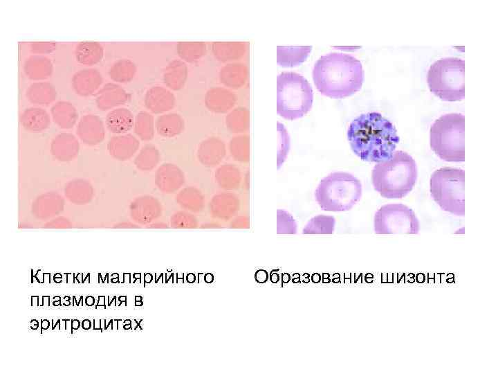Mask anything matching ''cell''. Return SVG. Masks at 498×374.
Wrapping results in <instances>:
<instances>
[{"instance_id":"1","label":"cell","mask_w":498,"mask_h":374,"mask_svg":"<svg viewBox=\"0 0 498 374\" xmlns=\"http://www.w3.org/2000/svg\"><path fill=\"white\" fill-rule=\"evenodd\" d=\"M347 138L356 155L376 163L389 159L400 141L395 126L378 112L362 114L354 118Z\"/></svg>"},{"instance_id":"2","label":"cell","mask_w":498,"mask_h":374,"mask_svg":"<svg viewBox=\"0 0 498 374\" xmlns=\"http://www.w3.org/2000/svg\"><path fill=\"white\" fill-rule=\"evenodd\" d=\"M317 89L326 96L342 98L358 91L364 81V70L359 60L343 53L321 56L312 71Z\"/></svg>"},{"instance_id":"3","label":"cell","mask_w":498,"mask_h":374,"mask_svg":"<svg viewBox=\"0 0 498 374\" xmlns=\"http://www.w3.org/2000/svg\"><path fill=\"white\" fill-rule=\"evenodd\" d=\"M417 177L415 160L402 150L394 151L389 159L377 163L371 172L374 190L387 199L405 197L412 190Z\"/></svg>"},{"instance_id":"4","label":"cell","mask_w":498,"mask_h":374,"mask_svg":"<svg viewBox=\"0 0 498 374\" xmlns=\"http://www.w3.org/2000/svg\"><path fill=\"white\" fill-rule=\"evenodd\" d=\"M362 184L352 174L338 171L322 178L315 199L322 211L343 212L351 210L361 199Z\"/></svg>"},{"instance_id":"5","label":"cell","mask_w":498,"mask_h":374,"mask_svg":"<svg viewBox=\"0 0 498 374\" xmlns=\"http://www.w3.org/2000/svg\"><path fill=\"white\" fill-rule=\"evenodd\" d=\"M465 116L450 113L442 115L431 125L430 148L442 160L449 162L465 161Z\"/></svg>"},{"instance_id":"6","label":"cell","mask_w":498,"mask_h":374,"mask_svg":"<svg viewBox=\"0 0 498 374\" xmlns=\"http://www.w3.org/2000/svg\"><path fill=\"white\" fill-rule=\"evenodd\" d=\"M311 85L302 75L282 72L277 77V113L293 121L304 116L312 107Z\"/></svg>"},{"instance_id":"7","label":"cell","mask_w":498,"mask_h":374,"mask_svg":"<svg viewBox=\"0 0 498 374\" xmlns=\"http://www.w3.org/2000/svg\"><path fill=\"white\" fill-rule=\"evenodd\" d=\"M430 91L445 101H459L465 98V61L449 57L435 61L427 78Z\"/></svg>"},{"instance_id":"8","label":"cell","mask_w":498,"mask_h":374,"mask_svg":"<svg viewBox=\"0 0 498 374\" xmlns=\"http://www.w3.org/2000/svg\"><path fill=\"white\" fill-rule=\"evenodd\" d=\"M465 171L445 167L436 170L430 177V193L445 211L456 216L465 215Z\"/></svg>"},{"instance_id":"9","label":"cell","mask_w":498,"mask_h":374,"mask_svg":"<svg viewBox=\"0 0 498 374\" xmlns=\"http://www.w3.org/2000/svg\"><path fill=\"white\" fill-rule=\"evenodd\" d=\"M376 234H418L420 223L415 212L402 204L382 206L375 213Z\"/></svg>"},{"instance_id":"10","label":"cell","mask_w":498,"mask_h":374,"mask_svg":"<svg viewBox=\"0 0 498 374\" xmlns=\"http://www.w3.org/2000/svg\"><path fill=\"white\" fill-rule=\"evenodd\" d=\"M76 134L87 145L100 143L105 136V127L102 118L95 114H86L79 120Z\"/></svg>"},{"instance_id":"11","label":"cell","mask_w":498,"mask_h":374,"mask_svg":"<svg viewBox=\"0 0 498 374\" xmlns=\"http://www.w3.org/2000/svg\"><path fill=\"white\" fill-rule=\"evenodd\" d=\"M184 181L183 172L172 163H163L156 172L155 184L163 193H174L181 188Z\"/></svg>"},{"instance_id":"12","label":"cell","mask_w":498,"mask_h":374,"mask_svg":"<svg viewBox=\"0 0 498 374\" xmlns=\"http://www.w3.org/2000/svg\"><path fill=\"white\" fill-rule=\"evenodd\" d=\"M129 98V93L120 85L109 82L97 92L95 104L99 109L106 111L126 103Z\"/></svg>"},{"instance_id":"13","label":"cell","mask_w":498,"mask_h":374,"mask_svg":"<svg viewBox=\"0 0 498 374\" xmlns=\"http://www.w3.org/2000/svg\"><path fill=\"white\" fill-rule=\"evenodd\" d=\"M80 143L77 137L69 132L56 135L51 141L50 151L53 157L60 161L73 160L79 153Z\"/></svg>"},{"instance_id":"14","label":"cell","mask_w":498,"mask_h":374,"mask_svg":"<svg viewBox=\"0 0 498 374\" xmlns=\"http://www.w3.org/2000/svg\"><path fill=\"white\" fill-rule=\"evenodd\" d=\"M103 78L100 72L94 68L82 69L75 73L72 78V87L81 96H89L100 87Z\"/></svg>"},{"instance_id":"15","label":"cell","mask_w":498,"mask_h":374,"mask_svg":"<svg viewBox=\"0 0 498 374\" xmlns=\"http://www.w3.org/2000/svg\"><path fill=\"white\" fill-rule=\"evenodd\" d=\"M140 142L131 134H122L111 137L107 143L108 152L119 161L130 159L138 150Z\"/></svg>"},{"instance_id":"16","label":"cell","mask_w":498,"mask_h":374,"mask_svg":"<svg viewBox=\"0 0 498 374\" xmlns=\"http://www.w3.org/2000/svg\"><path fill=\"white\" fill-rule=\"evenodd\" d=\"M175 103L173 93L161 86L151 87L145 95V105L154 114H163L171 110Z\"/></svg>"},{"instance_id":"17","label":"cell","mask_w":498,"mask_h":374,"mask_svg":"<svg viewBox=\"0 0 498 374\" xmlns=\"http://www.w3.org/2000/svg\"><path fill=\"white\" fill-rule=\"evenodd\" d=\"M160 204L156 197L151 195L136 197L130 204L131 215L137 221L150 222L161 213Z\"/></svg>"},{"instance_id":"18","label":"cell","mask_w":498,"mask_h":374,"mask_svg":"<svg viewBox=\"0 0 498 374\" xmlns=\"http://www.w3.org/2000/svg\"><path fill=\"white\" fill-rule=\"evenodd\" d=\"M64 204V199L60 194L47 192L35 198L32 203L31 210L38 217H48L61 212Z\"/></svg>"},{"instance_id":"19","label":"cell","mask_w":498,"mask_h":374,"mask_svg":"<svg viewBox=\"0 0 498 374\" xmlns=\"http://www.w3.org/2000/svg\"><path fill=\"white\" fill-rule=\"evenodd\" d=\"M223 142L216 137H209L200 143L197 150L199 161L205 166L214 167L218 165L225 156Z\"/></svg>"},{"instance_id":"20","label":"cell","mask_w":498,"mask_h":374,"mask_svg":"<svg viewBox=\"0 0 498 374\" xmlns=\"http://www.w3.org/2000/svg\"><path fill=\"white\" fill-rule=\"evenodd\" d=\"M235 98L234 94L228 89L214 87L205 93V105L211 112L225 113L234 105Z\"/></svg>"},{"instance_id":"21","label":"cell","mask_w":498,"mask_h":374,"mask_svg":"<svg viewBox=\"0 0 498 374\" xmlns=\"http://www.w3.org/2000/svg\"><path fill=\"white\" fill-rule=\"evenodd\" d=\"M65 197L72 204L84 205L89 203L93 197L94 189L91 184L84 179H74L66 184Z\"/></svg>"},{"instance_id":"22","label":"cell","mask_w":498,"mask_h":374,"mask_svg":"<svg viewBox=\"0 0 498 374\" xmlns=\"http://www.w3.org/2000/svg\"><path fill=\"white\" fill-rule=\"evenodd\" d=\"M21 126L30 132H42L50 125V117L43 108L30 107L24 109L20 116Z\"/></svg>"},{"instance_id":"23","label":"cell","mask_w":498,"mask_h":374,"mask_svg":"<svg viewBox=\"0 0 498 374\" xmlns=\"http://www.w3.org/2000/svg\"><path fill=\"white\" fill-rule=\"evenodd\" d=\"M53 65L51 60L43 55L29 56L24 64V71L30 80H42L51 76Z\"/></svg>"},{"instance_id":"24","label":"cell","mask_w":498,"mask_h":374,"mask_svg":"<svg viewBox=\"0 0 498 374\" xmlns=\"http://www.w3.org/2000/svg\"><path fill=\"white\" fill-rule=\"evenodd\" d=\"M133 123L134 117L132 112L124 107L113 109L105 118L107 128L113 134H125L133 127Z\"/></svg>"},{"instance_id":"25","label":"cell","mask_w":498,"mask_h":374,"mask_svg":"<svg viewBox=\"0 0 498 374\" xmlns=\"http://www.w3.org/2000/svg\"><path fill=\"white\" fill-rule=\"evenodd\" d=\"M50 114L53 122L62 129H71L77 123L78 113L75 106L70 102L60 100L51 107Z\"/></svg>"},{"instance_id":"26","label":"cell","mask_w":498,"mask_h":374,"mask_svg":"<svg viewBox=\"0 0 498 374\" xmlns=\"http://www.w3.org/2000/svg\"><path fill=\"white\" fill-rule=\"evenodd\" d=\"M188 68L182 60H173L165 67L163 72V82L172 90L182 89L187 80Z\"/></svg>"},{"instance_id":"27","label":"cell","mask_w":498,"mask_h":374,"mask_svg":"<svg viewBox=\"0 0 498 374\" xmlns=\"http://www.w3.org/2000/svg\"><path fill=\"white\" fill-rule=\"evenodd\" d=\"M27 100L35 105H48L57 98L55 87L48 82H36L32 83L26 91Z\"/></svg>"},{"instance_id":"28","label":"cell","mask_w":498,"mask_h":374,"mask_svg":"<svg viewBox=\"0 0 498 374\" xmlns=\"http://www.w3.org/2000/svg\"><path fill=\"white\" fill-rule=\"evenodd\" d=\"M75 56L79 63L92 66L102 60L104 48L97 42H81L75 46Z\"/></svg>"},{"instance_id":"29","label":"cell","mask_w":498,"mask_h":374,"mask_svg":"<svg viewBox=\"0 0 498 374\" xmlns=\"http://www.w3.org/2000/svg\"><path fill=\"white\" fill-rule=\"evenodd\" d=\"M312 46H277V62L284 67L295 66L306 60Z\"/></svg>"},{"instance_id":"30","label":"cell","mask_w":498,"mask_h":374,"mask_svg":"<svg viewBox=\"0 0 498 374\" xmlns=\"http://www.w3.org/2000/svg\"><path fill=\"white\" fill-rule=\"evenodd\" d=\"M155 127L159 135L165 138H172L182 132L184 121L176 113L163 114L157 118Z\"/></svg>"},{"instance_id":"31","label":"cell","mask_w":498,"mask_h":374,"mask_svg":"<svg viewBox=\"0 0 498 374\" xmlns=\"http://www.w3.org/2000/svg\"><path fill=\"white\" fill-rule=\"evenodd\" d=\"M221 82L231 88H239L247 78V69L241 64H228L223 66L219 73Z\"/></svg>"},{"instance_id":"32","label":"cell","mask_w":498,"mask_h":374,"mask_svg":"<svg viewBox=\"0 0 498 374\" xmlns=\"http://www.w3.org/2000/svg\"><path fill=\"white\" fill-rule=\"evenodd\" d=\"M245 45L241 42H214L212 51L214 57L221 62H228L242 56Z\"/></svg>"},{"instance_id":"33","label":"cell","mask_w":498,"mask_h":374,"mask_svg":"<svg viewBox=\"0 0 498 374\" xmlns=\"http://www.w3.org/2000/svg\"><path fill=\"white\" fill-rule=\"evenodd\" d=\"M137 71L136 64L129 59H120L116 61L109 70L110 78L120 83L130 82Z\"/></svg>"},{"instance_id":"34","label":"cell","mask_w":498,"mask_h":374,"mask_svg":"<svg viewBox=\"0 0 498 374\" xmlns=\"http://www.w3.org/2000/svg\"><path fill=\"white\" fill-rule=\"evenodd\" d=\"M160 157V152L155 145L146 144L136 156L134 164L142 171H151L157 166Z\"/></svg>"},{"instance_id":"35","label":"cell","mask_w":498,"mask_h":374,"mask_svg":"<svg viewBox=\"0 0 498 374\" xmlns=\"http://www.w3.org/2000/svg\"><path fill=\"white\" fill-rule=\"evenodd\" d=\"M335 219L331 215H318L313 217L302 229V234H332Z\"/></svg>"},{"instance_id":"36","label":"cell","mask_w":498,"mask_h":374,"mask_svg":"<svg viewBox=\"0 0 498 374\" xmlns=\"http://www.w3.org/2000/svg\"><path fill=\"white\" fill-rule=\"evenodd\" d=\"M155 121L153 115L146 111H140L134 118L133 131L142 141H150L155 133Z\"/></svg>"},{"instance_id":"37","label":"cell","mask_w":498,"mask_h":374,"mask_svg":"<svg viewBox=\"0 0 498 374\" xmlns=\"http://www.w3.org/2000/svg\"><path fill=\"white\" fill-rule=\"evenodd\" d=\"M176 202L186 210L200 211L204 204V197L201 191L189 187L182 189L176 195Z\"/></svg>"},{"instance_id":"38","label":"cell","mask_w":498,"mask_h":374,"mask_svg":"<svg viewBox=\"0 0 498 374\" xmlns=\"http://www.w3.org/2000/svg\"><path fill=\"white\" fill-rule=\"evenodd\" d=\"M176 50L183 61L193 62L205 54L206 45L203 42H183L177 44Z\"/></svg>"},{"instance_id":"39","label":"cell","mask_w":498,"mask_h":374,"mask_svg":"<svg viewBox=\"0 0 498 374\" xmlns=\"http://www.w3.org/2000/svg\"><path fill=\"white\" fill-rule=\"evenodd\" d=\"M277 169L279 170L285 162L290 150V136L288 132L282 123L277 122Z\"/></svg>"},{"instance_id":"40","label":"cell","mask_w":498,"mask_h":374,"mask_svg":"<svg viewBox=\"0 0 498 374\" xmlns=\"http://www.w3.org/2000/svg\"><path fill=\"white\" fill-rule=\"evenodd\" d=\"M297 226L293 215L284 209L277 211V233L295 234Z\"/></svg>"},{"instance_id":"41","label":"cell","mask_w":498,"mask_h":374,"mask_svg":"<svg viewBox=\"0 0 498 374\" xmlns=\"http://www.w3.org/2000/svg\"><path fill=\"white\" fill-rule=\"evenodd\" d=\"M57 48V43L54 42H34L30 44V51L37 55L50 53Z\"/></svg>"},{"instance_id":"42","label":"cell","mask_w":498,"mask_h":374,"mask_svg":"<svg viewBox=\"0 0 498 374\" xmlns=\"http://www.w3.org/2000/svg\"><path fill=\"white\" fill-rule=\"evenodd\" d=\"M255 278H256L257 281L259 283H264L268 279V274H267L266 271H265L264 270H260L257 272Z\"/></svg>"},{"instance_id":"43","label":"cell","mask_w":498,"mask_h":374,"mask_svg":"<svg viewBox=\"0 0 498 374\" xmlns=\"http://www.w3.org/2000/svg\"><path fill=\"white\" fill-rule=\"evenodd\" d=\"M80 326V322L77 320H73L71 321V332H73V330H77L78 329Z\"/></svg>"},{"instance_id":"44","label":"cell","mask_w":498,"mask_h":374,"mask_svg":"<svg viewBox=\"0 0 498 374\" xmlns=\"http://www.w3.org/2000/svg\"><path fill=\"white\" fill-rule=\"evenodd\" d=\"M82 328H83L84 330L89 329V328H91V322H90V321H89V320H87V319L83 321H82Z\"/></svg>"},{"instance_id":"45","label":"cell","mask_w":498,"mask_h":374,"mask_svg":"<svg viewBox=\"0 0 498 374\" xmlns=\"http://www.w3.org/2000/svg\"><path fill=\"white\" fill-rule=\"evenodd\" d=\"M59 323H60V320H59V319H58V321H57V323H55V324H53V322L52 321V324H53L52 330H54V329H55V327L57 324H59Z\"/></svg>"},{"instance_id":"46","label":"cell","mask_w":498,"mask_h":374,"mask_svg":"<svg viewBox=\"0 0 498 374\" xmlns=\"http://www.w3.org/2000/svg\"><path fill=\"white\" fill-rule=\"evenodd\" d=\"M89 276H90V274H88L87 276H86L85 278L82 280V283H84V281L86 280V279L88 277H89Z\"/></svg>"}]
</instances>
